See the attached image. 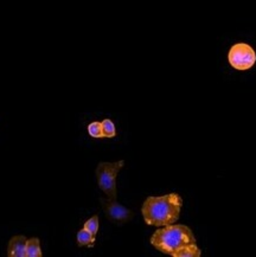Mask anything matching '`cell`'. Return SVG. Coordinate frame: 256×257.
<instances>
[{
    "instance_id": "9",
    "label": "cell",
    "mask_w": 256,
    "mask_h": 257,
    "mask_svg": "<svg viewBox=\"0 0 256 257\" xmlns=\"http://www.w3.org/2000/svg\"><path fill=\"white\" fill-rule=\"evenodd\" d=\"M95 237L87 229H82L77 233V245L78 246H93L95 243Z\"/></svg>"
},
{
    "instance_id": "4",
    "label": "cell",
    "mask_w": 256,
    "mask_h": 257,
    "mask_svg": "<svg viewBox=\"0 0 256 257\" xmlns=\"http://www.w3.org/2000/svg\"><path fill=\"white\" fill-rule=\"evenodd\" d=\"M228 61L236 70H249L256 63V52L247 43H236L228 52Z\"/></svg>"
},
{
    "instance_id": "5",
    "label": "cell",
    "mask_w": 256,
    "mask_h": 257,
    "mask_svg": "<svg viewBox=\"0 0 256 257\" xmlns=\"http://www.w3.org/2000/svg\"><path fill=\"white\" fill-rule=\"evenodd\" d=\"M101 205L104 211V215L110 222L117 223V224H123L130 222L131 219L134 217L133 211L128 210L127 207H124L113 199H100Z\"/></svg>"
},
{
    "instance_id": "7",
    "label": "cell",
    "mask_w": 256,
    "mask_h": 257,
    "mask_svg": "<svg viewBox=\"0 0 256 257\" xmlns=\"http://www.w3.org/2000/svg\"><path fill=\"white\" fill-rule=\"evenodd\" d=\"M42 249L39 238L32 237V238L26 240V248H25V257H42Z\"/></svg>"
},
{
    "instance_id": "3",
    "label": "cell",
    "mask_w": 256,
    "mask_h": 257,
    "mask_svg": "<svg viewBox=\"0 0 256 257\" xmlns=\"http://www.w3.org/2000/svg\"><path fill=\"white\" fill-rule=\"evenodd\" d=\"M124 161L116 163H100L96 169L98 187L107 194L109 199L116 200V177L123 167Z\"/></svg>"
},
{
    "instance_id": "1",
    "label": "cell",
    "mask_w": 256,
    "mask_h": 257,
    "mask_svg": "<svg viewBox=\"0 0 256 257\" xmlns=\"http://www.w3.org/2000/svg\"><path fill=\"white\" fill-rule=\"evenodd\" d=\"M183 199L178 193H169L160 197H149L141 207L144 220L147 225L166 226L179 219Z\"/></svg>"
},
{
    "instance_id": "2",
    "label": "cell",
    "mask_w": 256,
    "mask_h": 257,
    "mask_svg": "<svg viewBox=\"0 0 256 257\" xmlns=\"http://www.w3.org/2000/svg\"><path fill=\"white\" fill-rule=\"evenodd\" d=\"M195 243L197 242L192 230L183 224H170L162 226L151 237V244L154 248L172 257L180 248Z\"/></svg>"
},
{
    "instance_id": "12",
    "label": "cell",
    "mask_w": 256,
    "mask_h": 257,
    "mask_svg": "<svg viewBox=\"0 0 256 257\" xmlns=\"http://www.w3.org/2000/svg\"><path fill=\"white\" fill-rule=\"evenodd\" d=\"M98 216H93L91 218H89L87 220V222L84 223V229H87L88 231H90L91 233H93L94 236L97 235V231H98Z\"/></svg>"
},
{
    "instance_id": "6",
    "label": "cell",
    "mask_w": 256,
    "mask_h": 257,
    "mask_svg": "<svg viewBox=\"0 0 256 257\" xmlns=\"http://www.w3.org/2000/svg\"><path fill=\"white\" fill-rule=\"evenodd\" d=\"M26 237L23 235L13 236L10 239L8 245V256L9 257H25L26 248Z\"/></svg>"
},
{
    "instance_id": "11",
    "label": "cell",
    "mask_w": 256,
    "mask_h": 257,
    "mask_svg": "<svg viewBox=\"0 0 256 257\" xmlns=\"http://www.w3.org/2000/svg\"><path fill=\"white\" fill-rule=\"evenodd\" d=\"M88 133L91 138L95 139H102L103 137V131H102V123L101 122H91L88 126Z\"/></svg>"
},
{
    "instance_id": "8",
    "label": "cell",
    "mask_w": 256,
    "mask_h": 257,
    "mask_svg": "<svg viewBox=\"0 0 256 257\" xmlns=\"http://www.w3.org/2000/svg\"><path fill=\"white\" fill-rule=\"evenodd\" d=\"M202 256V250L197 246V243L195 244H189L180 248L177 251L173 257H201Z\"/></svg>"
},
{
    "instance_id": "10",
    "label": "cell",
    "mask_w": 256,
    "mask_h": 257,
    "mask_svg": "<svg viewBox=\"0 0 256 257\" xmlns=\"http://www.w3.org/2000/svg\"><path fill=\"white\" fill-rule=\"evenodd\" d=\"M102 131H103V137L104 138H114L116 135V128L115 124L113 123V121L109 118H104L102 121Z\"/></svg>"
}]
</instances>
